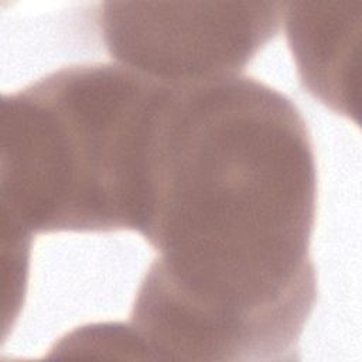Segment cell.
I'll use <instances>...</instances> for the list:
<instances>
[{
  "mask_svg": "<svg viewBox=\"0 0 362 362\" xmlns=\"http://www.w3.org/2000/svg\"><path fill=\"white\" fill-rule=\"evenodd\" d=\"M140 235L158 256L134 303L211 361H293L317 300V165L281 92L233 75L157 109Z\"/></svg>",
  "mask_w": 362,
  "mask_h": 362,
  "instance_id": "1",
  "label": "cell"
},
{
  "mask_svg": "<svg viewBox=\"0 0 362 362\" xmlns=\"http://www.w3.org/2000/svg\"><path fill=\"white\" fill-rule=\"evenodd\" d=\"M167 83L112 62L57 69L0 106L3 226L11 240L55 232H139L148 146Z\"/></svg>",
  "mask_w": 362,
  "mask_h": 362,
  "instance_id": "2",
  "label": "cell"
},
{
  "mask_svg": "<svg viewBox=\"0 0 362 362\" xmlns=\"http://www.w3.org/2000/svg\"><path fill=\"white\" fill-rule=\"evenodd\" d=\"M281 1H105L98 24L117 64L181 85L240 75L279 33Z\"/></svg>",
  "mask_w": 362,
  "mask_h": 362,
  "instance_id": "3",
  "label": "cell"
},
{
  "mask_svg": "<svg viewBox=\"0 0 362 362\" xmlns=\"http://www.w3.org/2000/svg\"><path fill=\"white\" fill-rule=\"evenodd\" d=\"M362 1H288L286 38L301 86L332 112L358 122Z\"/></svg>",
  "mask_w": 362,
  "mask_h": 362,
  "instance_id": "4",
  "label": "cell"
}]
</instances>
